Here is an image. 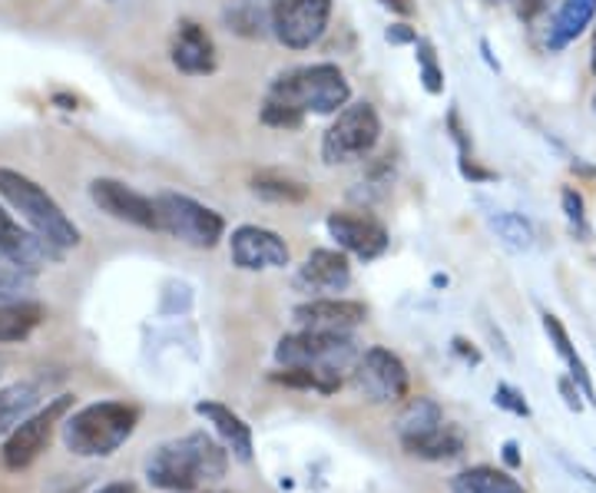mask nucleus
<instances>
[{"instance_id":"f257e3e1","label":"nucleus","mask_w":596,"mask_h":493,"mask_svg":"<svg viewBox=\"0 0 596 493\" xmlns=\"http://www.w3.org/2000/svg\"><path fill=\"white\" fill-rule=\"evenodd\" d=\"M229 471V451L206 431L176 438L156 448L146 461V481L159 491L192 493L202 484L222 481Z\"/></svg>"},{"instance_id":"f03ea898","label":"nucleus","mask_w":596,"mask_h":493,"mask_svg":"<svg viewBox=\"0 0 596 493\" xmlns=\"http://www.w3.org/2000/svg\"><path fill=\"white\" fill-rule=\"evenodd\" d=\"M139 424V411L119 401L90 405L63 421V444L76 458H106L129 441Z\"/></svg>"},{"instance_id":"7ed1b4c3","label":"nucleus","mask_w":596,"mask_h":493,"mask_svg":"<svg viewBox=\"0 0 596 493\" xmlns=\"http://www.w3.org/2000/svg\"><path fill=\"white\" fill-rule=\"evenodd\" d=\"M0 196L20 212V219L40 232L46 242H53L56 249H76L80 245V229L76 222L60 209V202L40 186L33 182L30 176L17 172V169H7L0 166Z\"/></svg>"},{"instance_id":"20e7f679","label":"nucleus","mask_w":596,"mask_h":493,"mask_svg":"<svg viewBox=\"0 0 596 493\" xmlns=\"http://www.w3.org/2000/svg\"><path fill=\"white\" fill-rule=\"evenodd\" d=\"M269 99L289 103L299 113L335 116L352 103V83L335 63H315V66H299L275 76Z\"/></svg>"},{"instance_id":"39448f33","label":"nucleus","mask_w":596,"mask_h":493,"mask_svg":"<svg viewBox=\"0 0 596 493\" xmlns=\"http://www.w3.org/2000/svg\"><path fill=\"white\" fill-rule=\"evenodd\" d=\"M156 216H159V232H166L192 249H216L219 239L226 235V219L216 209H209L182 192H159Z\"/></svg>"},{"instance_id":"423d86ee","label":"nucleus","mask_w":596,"mask_h":493,"mask_svg":"<svg viewBox=\"0 0 596 493\" xmlns=\"http://www.w3.org/2000/svg\"><path fill=\"white\" fill-rule=\"evenodd\" d=\"M381 139V119L372 103H348L342 113H335L332 126L322 136V159L328 166L352 162L358 156H368Z\"/></svg>"},{"instance_id":"0eeeda50","label":"nucleus","mask_w":596,"mask_h":493,"mask_svg":"<svg viewBox=\"0 0 596 493\" xmlns=\"http://www.w3.org/2000/svg\"><path fill=\"white\" fill-rule=\"evenodd\" d=\"M362 358L358 342L348 332H312L302 328L295 335H285L275 345V361L279 365H322V368H355Z\"/></svg>"},{"instance_id":"6e6552de","label":"nucleus","mask_w":596,"mask_h":493,"mask_svg":"<svg viewBox=\"0 0 596 493\" xmlns=\"http://www.w3.org/2000/svg\"><path fill=\"white\" fill-rule=\"evenodd\" d=\"M352 385L375 405H398L408 398L411 378L405 361L388 348H368L352 368Z\"/></svg>"},{"instance_id":"1a4fd4ad","label":"nucleus","mask_w":596,"mask_h":493,"mask_svg":"<svg viewBox=\"0 0 596 493\" xmlns=\"http://www.w3.org/2000/svg\"><path fill=\"white\" fill-rule=\"evenodd\" d=\"M332 20V0H275L272 3V33L289 50L315 46Z\"/></svg>"},{"instance_id":"9d476101","label":"nucleus","mask_w":596,"mask_h":493,"mask_svg":"<svg viewBox=\"0 0 596 493\" xmlns=\"http://www.w3.org/2000/svg\"><path fill=\"white\" fill-rule=\"evenodd\" d=\"M70 405H73V398H70V395H60V398L50 401L43 411H36V415H30L27 421H20V424L13 428V434L7 438V444H3V468H7V471H23V468H30V464L40 458V451H46V444H50V438H53V428H56L60 418L70 411Z\"/></svg>"},{"instance_id":"9b49d317","label":"nucleus","mask_w":596,"mask_h":493,"mask_svg":"<svg viewBox=\"0 0 596 493\" xmlns=\"http://www.w3.org/2000/svg\"><path fill=\"white\" fill-rule=\"evenodd\" d=\"M229 255H232V265H239L242 272L285 269L292 259L285 239L262 225H239L229 239Z\"/></svg>"},{"instance_id":"f8f14e48","label":"nucleus","mask_w":596,"mask_h":493,"mask_svg":"<svg viewBox=\"0 0 596 493\" xmlns=\"http://www.w3.org/2000/svg\"><path fill=\"white\" fill-rule=\"evenodd\" d=\"M0 259H7L10 265L23 269V272H36L43 265H56L63 259V249H56L53 242H46L40 232L23 229L3 206H0Z\"/></svg>"},{"instance_id":"ddd939ff","label":"nucleus","mask_w":596,"mask_h":493,"mask_svg":"<svg viewBox=\"0 0 596 493\" xmlns=\"http://www.w3.org/2000/svg\"><path fill=\"white\" fill-rule=\"evenodd\" d=\"M90 199L93 206H100L106 216L119 219V222H129V225H139V229H159V216H156V199L136 192L133 186L119 182V179H93L90 182Z\"/></svg>"},{"instance_id":"4468645a","label":"nucleus","mask_w":596,"mask_h":493,"mask_svg":"<svg viewBox=\"0 0 596 493\" xmlns=\"http://www.w3.org/2000/svg\"><path fill=\"white\" fill-rule=\"evenodd\" d=\"M325 229L338 242L342 252H348L362 262H375L388 249L385 225L372 216H362V212H328Z\"/></svg>"},{"instance_id":"2eb2a0df","label":"nucleus","mask_w":596,"mask_h":493,"mask_svg":"<svg viewBox=\"0 0 596 493\" xmlns=\"http://www.w3.org/2000/svg\"><path fill=\"white\" fill-rule=\"evenodd\" d=\"M292 315L302 328L312 332H352L368 318V305L355 298H312L302 302Z\"/></svg>"},{"instance_id":"dca6fc26","label":"nucleus","mask_w":596,"mask_h":493,"mask_svg":"<svg viewBox=\"0 0 596 493\" xmlns=\"http://www.w3.org/2000/svg\"><path fill=\"white\" fill-rule=\"evenodd\" d=\"M295 285L302 292H342L352 285L348 252L338 249H315L305 265L295 272Z\"/></svg>"},{"instance_id":"f3484780","label":"nucleus","mask_w":596,"mask_h":493,"mask_svg":"<svg viewBox=\"0 0 596 493\" xmlns=\"http://www.w3.org/2000/svg\"><path fill=\"white\" fill-rule=\"evenodd\" d=\"M172 63L186 76H206L216 70V43L196 20H182L172 36Z\"/></svg>"},{"instance_id":"a211bd4d","label":"nucleus","mask_w":596,"mask_h":493,"mask_svg":"<svg viewBox=\"0 0 596 493\" xmlns=\"http://www.w3.org/2000/svg\"><path fill=\"white\" fill-rule=\"evenodd\" d=\"M196 415L206 418V421L219 431V438L226 441V448H229L242 464L252 461V431H249V424H245L236 411H229L226 405H216V401H199V405H196Z\"/></svg>"},{"instance_id":"6ab92c4d","label":"nucleus","mask_w":596,"mask_h":493,"mask_svg":"<svg viewBox=\"0 0 596 493\" xmlns=\"http://www.w3.org/2000/svg\"><path fill=\"white\" fill-rule=\"evenodd\" d=\"M596 17V0H564L554 23H551V33H547V50L551 53H561L564 46H571Z\"/></svg>"},{"instance_id":"aec40b11","label":"nucleus","mask_w":596,"mask_h":493,"mask_svg":"<svg viewBox=\"0 0 596 493\" xmlns=\"http://www.w3.org/2000/svg\"><path fill=\"white\" fill-rule=\"evenodd\" d=\"M405 454L408 458H418V461H454L464 454V434L451 424H441L438 431H428V434H418V438H405L401 441Z\"/></svg>"},{"instance_id":"412c9836","label":"nucleus","mask_w":596,"mask_h":493,"mask_svg":"<svg viewBox=\"0 0 596 493\" xmlns=\"http://www.w3.org/2000/svg\"><path fill=\"white\" fill-rule=\"evenodd\" d=\"M272 381L295 391H318V395H338L345 385L338 368H322V365H282L279 371H272Z\"/></svg>"},{"instance_id":"4be33fe9","label":"nucleus","mask_w":596,"mask_h":493,"mask_svg":"<svg viewBox=\"0 0 596 493\" xmlns=\"http://www.w3.org/2000/svg\"><path fill=\"white\" fill-rule=\"evenodd\" d=\"M544 332L551 335V342H554V348H557V355L571 365V378L577 381V388L584 391V398H587V405H596V388H594V378H590V371H587V365H584V358L577 355V348H574V342H571V335H567V328L561 325V318L557 315H544Z\"/></svg>"},{"instance_id":"5701e85b","label":"nucleus","mask_w":596,"mask_h":493,"mask_svg":"<svg viewBox=\"0 0 596 493\" xmlns=\"http://www.w3.org/2000/svg\"><path fill=\"white\" fill-rule=\"evenodd\" d=\"M451 493H527L508 471L498 468H468L458 478H451Z\"/></svg>"},{"instance_id":"b1692460","label":"nucleus","mask_w":596,"mask_h":493,"mask_svg":"<svg viewBox=\"0 0 596 493\" xmlns=\"http://www.w3.org/2000/svg\"><path fill=\"white\" fill-rule=\"evenodd\" d=\"M445 424V411L435 398H411L401 415L395 418V431L398 438H418V434H428V431H438Z\"/></svg>"},{"instance_id":"393cba45","label":"nucleus","mask_w":596,"mask_h":493,"mask_svg":"<svg viewBox=\"0 0 596 493\" xmlns=\"http://www.w3.org/2000/svg\"><path fill=\"white\" fill-rule=\"evenodd\" d=\"M488 225L501 239L504 249H511V252H531L534 249L537 232L524 216H517V212H488Z\"/></svg>"},{"instance_id":"a878e982","label":"nucleus","mask_w":596,"mask_h":493,"mask_svg":"<svg viewBox=\"0 0 596 493\" xmlns=\"http://www.w3.org/2000/svg\"><path fill=\"white\" fill-rule=\"evenodd\" d=\"M40 388L36 385H10L0 391V434L13 431L20 421L30 418V411L40 405Z\"/></svg>"},{"instance_id":"bb28decb","label":"nucleus","mask_w":596,"mask_h":493,"mask_svg":"<svg viewBox=\"0 0 596 493\" xmlns=\"http://www.w3.org/2000/svg\"><path fill=\"white\" fill-rule=\"evenodd\" d=\"M43 318V308L27 302L0 305V342H23Z\"/></svg>"},{"instance_id":"cd10ccee","label":"nucleus","mask_w":596,"mask_h":493,"mask_svg":"<svg viewBox=\"0 0 596 493\" xmlns=\"http://www.w3.org/2000/svg\"><path fill=\"white\" fill-rule=\"evenodd\" d=\"M252 192L269 202H305L309 199V186H302L289 176H279V172H259L252 179Z\"/></svg>"},{"instance_id":"c85d7f7f","label":"nucleus","mask_w":596,"mask_h":493,"mask_svg":"<svg viewBox=\"0 0 596 493\" xmlns=\"http://www.w3.org/2000/svg\"><path fill=\"white\" fill-rule=\"evenodd\" d=\"M415 60H418V70H421V83L431 96L445 93V70L438 66V53H435V43L431 40H418L415 43Z\"/></svg>"},{"instance_id":"c756f323","label":"nucleus","mask_w":596,"mask_h":493,"mask_svg":"<svg viewBox=\"0 0 596 493\" xmlns=\"http://www.w3.org/2000/svg\"><path fill=\"white\" fill-rule=\"evenodd\" d=\"M30 285H33L30 272L17 269V265H10V262H0V305L27 302Z\"/></svg>"},{"instance_id":"7c9ffc66","label":"nucleus","mask_w":596,"mask_h":493,"mask_svg":"<svg viewBox=\"0 0 596 493\" xmlns=\"http://www.w3.org/2000/svg\"><path fill=\"white\" fill-rule=\"evenodd\" d=\"M262 123H265V126H279V129H299V126L305 123V113H299V109L289 106V103L269 99L265 109H262Z\"/></svg>"},{"instance_id":"2f4dec72","label":"nucleus","mask_w":596,"mask_h":493,"mask_svg":"<svg viewBox=\"0 0 596 493\" xmlns=\"http://www.w3.org/2000/svg\"><path fill=\"white\" fill-rule=\"evenodd\" d=\"M561 206H564V216H567V222L574 225V229H581V235H587V206H584V196L574 189V186H567L564 192H561Z\"/></svg>"},{"instance_id":"473e14b6","label":"nucleus","mask_w":596,"mask_h":493,"mask_svg":"<svg viewBox=\"0 0 596 493\" xmlns=\"http://www.w3.org/2000/svg\"><path fill=\"white\" fill-rule=\"evenodd\" d=\"M494 401H498V408H504V411H511V415H517V418H531V405H527L524 395H521L517 388H511V385H498Z\"/></svg>"},{"instance_id":"72a5a7b5","label":"nucleus","mask_w":596,"mask_h":493,"mask_svg":"<svg viewBox=\"0 0 596 493\" xmlns=\"http://www.w3.org/2000/svg\"><path fill=\"white\" fill-rule=\"evenodd\" d=\"M385 40L395 43V46H401V43H411V46H415L421 36H418V30H415L411 23H391V27L385 30Z\"/></svg>"},{"instance_id":"f704fd0d","label":"nucleus","mask_w":596,"mask_h":493,"mask_svg":"<svg viewBox=\"0 0 596 493\" xmlns=\"http://www.w3.org/2000/svg\"><path fill=\"white\" fill-rule=\"evenodd\" d=\"M561 395H564V401H567V408L571 411H584V391L577 388V381L574 378H561Z\"/></svg>"},{"instance_id":"c9c22d12","label":"nucleus","mask_w":596,"mask_h":493,"mask_svg":"<svg viewBox=\"0 0 596 493\" xmlns=\"http://www.w3.org/2000/svg\"><path fill=\"white\" fill-rule=\"evenodd\" d=\"M501 454H504V464H508L511 471H517V468L524 464V458H521V444H517V441H508V444L501 448Z\"/></svg>"},{"instance_id":"e433bc0d","label":"nucleus","mask_w":596,"mask_h":493,"mask_svg":"<svg viewBox=\"0 0 596 493\" xmlns=\"http://www.w3.org/2000/svg\"><path fill=\"white\" fill-rule=\"evenodd\" d=\"M454 352H458L464 361H471V365H481V352H478L471 342H464V338H454Z\"/></svg>"},{"instance_id":"4c0bfd02","label":"nucleus","mask_w":596,"mask_h":493,"mask_svg":"<svg viewBox=\"0 0 596 493\" xmlns=\"http://www.w3.org/2000/svg\"><path fill=\"white\" fill-rule=\"evenodd\" d=\"M385 10H391L395 17H411L415 13V0H378Z\"/></svg>"},{"instance_id":"58836bf2","label":"nucleus","mask_w":596,"mask_h":493,"mask_svg":"<svg viewBox=\"0 0 596 493\" xmlns=\"http://www.w3.org/2000/svg\"><path fill=\"white\" fill-rule=\"evenodd\" d=\"M517 7H521V13H524V17H534V13L544 7V0H517Z\"/></svg>"},{"instance_id":"ea45409f","label":"nucleus","mask_w":596,"mask_h":493,"mask_svg":"<svg viewBox=\"0 0 596 493\" xmlns=\"http://www.w3.org/2000/svg\"><path fill=\"white\" fill-rule=\"evenodd\" d=\"M96 493H139L133 484H106V487H100Z\"/></svg>"},{"instance_id":"a19ab883","label":"nucleus","mask_w":596,"mask_h":493,"mask_svg":"<svg viewBox=\"0 0 596 493\" xmlns=\"http://www.w3.org/2000/svg\"><path fill=\"white\" fill-rule=\"evenodd\" d=\"M590 63H594V73H596V36H594V60H590Z\"/></svg>"},{"instance_id":"79ce46f5","label":"nucleus","mask_w":596,"mask_h":493,"mask_svg":"<svg viewBox=\"0 0 596 493\" xmlns=\"http://www.w3.org/2000/svg\"><path fill=\"white\" fill-rule=\"evenodd\" d=\"M262 3H269V7H272V3H275V0H262Z\"/></svg>"},{"instance_id":"37998d69","label":"nucleus","mask_w":596,"mask_h":493,"mask_svg":"<svg viewBox=\"0 0 596 493\" xmlns=\"http://www.w3.org/2000/svg\"><path fill=\"white\" fill-rule=\"evenodd\" d=\"M594 113H596V93H594Z\"/></svg>"}]
</instances>
